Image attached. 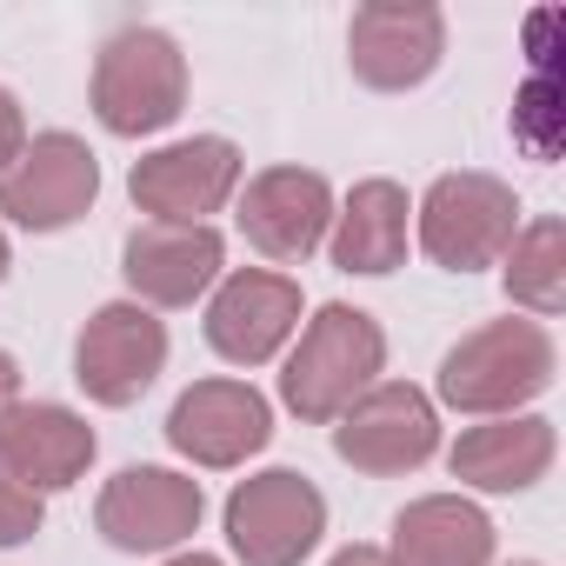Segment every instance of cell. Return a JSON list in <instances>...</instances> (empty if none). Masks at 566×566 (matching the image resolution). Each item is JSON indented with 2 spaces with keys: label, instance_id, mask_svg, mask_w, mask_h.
<instances>
[{
  "label": "cell",
  "instance_id": "obj_13",
  "mask_svg": "<svg viewBox=\"0 0 566 566\" xmlns=\"http://www.w3.org/2000/svg\"><path fill=\"white\" fill-rule=\"evenodd\" d=\"M273 440V407L247 380H193L167 413V447L193 467H247Z\"/></svg>",
  "mask_w": 566,
  "mask_h": 566
},
{
  "label": "cell",
  "instance_id": "obj_26",
  "mask_svg": "<svg viewBox=\"0 0 566 566\" xmlns=\"http://www.w3.org/2000/svg\"><path fill=\"white\" fill-rule=\"evenodd\" d=\"M8 266H14V253H8V233H0V280H8Z\"/></svg>",
  "mask_w": 566,
  "mask_h": 566
},
{
  "label": "cell",
  "instance_id": "obj_24",
  "mask_svg": "<svg viewBox=\"0 0 566 566\" xmlns=\"http://www.w3.org/2000/svg\"><path fill=\"white\" fill-rule=\"evenodd\" d=\"M327 566H394V559H387V546H340Z\"/></svg>",
  "mask_w": 566,
  "mask_h": 566
},
{
  "label": "cell",
  "instance_id": "obj_12",
  "mask_svg": "<svg viewBox=\"0 0 566 566\" xmlns=\"http://www.w3.org/2000/svg\"><path fill=\"white\" fill-rule=\"evenodd\" d=\"M301 334V280L273 266H233L207 301V347L233 367H266Z\"/></svg>",
  "mask_w": 566,
  "mask_h": 566
},
{
  "label": "cell",
  "instance_id": "obj_17",
  "mask_svg": "<svg viewBox=\"0 0 566 566\" xmlns=\"http://www.w3.org/2000/svg\"><path fill=\"white\" fill-rule=\"evenodd\" d=\"M453 480L473 486V493H526L546 480L553 467V420L539 413H500V420H480L453 440L447 453Z\"/></svg>",
  "mask_w": 566,
  "mask_h": 566
},
{
  "label": "cell",
  "instance_id": "obj_6",
  "mask_svg": "<svg viewBox=\"0 0 566 566\" xmlns=\"http://www.w3.org/2000/svg\"><path fill=\"white\" fill-rule=\"evenodd\" d=\"M240 167L247 160L227 134H193V140L140 154L127 174V193L160 227H207V213H220L240 193Z\"/></svg>",
  "mask_w": 566,
  "mask_h": 566
},
{
  "label": "cell",
  "instance_id": "obj_1",
  "mask_svg": "<svg viewBox=\"0 0 566 566\" xmlns=\"http://www.w3.org/2000/svg\"><path fill=\"white\" fill-rule=\"evenodd\" d=\"M387 374V334L367 307H321L301 327V347L280 367V400L287 413H301L307 427H334L374 380Z\"/></svg>",
  "mask_w": 566,
  "mask_h": 566
},
{
  "label": "cell",
  "instance_id": "obj_15",
  "mask_svg": "<svg viewBox=\"0 0 566 566\" xmlns=\"http://www.w3.org/2000/svg\"><path fill=\"white\" fill-rule=\"evenodd\" d=\"M227 266V240L213 227H134L120 247V280L140 307H193Z\"/></svg>",
  "mask_w": 566,
  "mask_h": 566
},
{
  "label": "cell",
  "instance_id": "obj_11",
  "mask_svg": "<svg viewBox=\"0 0 566 566\" xmlns=\"http://www.w3.org/2000/svg\"><path fill=\"white\" fill-rule=\"evenodd\" d=\"M447 54V14L427 8V0H374V8H354L347 21V67L360 87L374 94H407L420 81H433Z\"/></svg>",
  "mask_w": 566,
  "mask_h": 566
},
{
  "label": "cell",
  "instance_id": "obj_18",
  "mask_svg": "<svg viewBox=\"0 0 566 566\" xmlns=\"http://www.w3.org/2000/svg\"><path fill=\"white\" fill-rule=\"evenodd\" d=\"M327 240H334V266L340 273H367V280L394 273L407 260V240H413V200H407V187L400 180H360L334 207Z\"/></svg>",
  "mask_w": 566,
  "mask_h": 566
},
{
  "label": "cell",
  "instance_id": "obj_2",
  "mask_svg": "<svg viewBox=\"0 0 566 566\" xmlns=\"http://www.w3.org/2000/svg\"><path fill=\"white\" fill-rule=\"evenodd\" d=\"M94 120L120 140L160 134L187 114V54L167 28H114L94 54V81H87Z\"/></svg>",
  "mask_w": 566,
  "mask_h": 566
},
{
  "label": "cell",
  "instance_id": "obj_5",
  "mask_svg": "<svg viewBox=\"0 0 566 566\" xmlns=\"http://www.w3.org/2000/svg\"><path fill=\"white\" fill-rule=\"evenodd\" d=\"M327 533V500L307 473L266 467L227 493V546L240 566H301Z\"/></svg>",
  "mask_w": 566,
  "mask_h": 566
},
{
  "label": "cell",
  "instance_id": "obj_22",
  "mask_svg": "<svg viewBox=\"0 0 566 566\" xmlns=\"http://www.w3.org/2000/svg\"><path fill=\"white\" fill-rule=\"evenodd\" d=\"M28 114H21V101H14V87H0V174H8L21 154H28Z\"/></svg>",
  "mask_w": 566,
  "mask_h": 566
},
{
  "label": "cell",
  "instance_id": "obj_19",
  "mask_svg": "<svg viewBox=\"0 0 566 566\" xmlns=\"http://www.w3.org/2000/svg\"><path fill=\"white\" fill-rule=\"evenodd\" d=\"M493 520L460 493H427L394 513V566H493Z\"/></svg>",
  "mask_w": 566,
  "mask_h": 566
},
{
  "label": "cell",
  "instance_id": "obj_8",
  "mask_svg": "<svg viewBox=\"0 0 566 566\" xmlns=\"http://www.w3.org/2000/svg\"><path fill=\"white\" fill-rule=\"evenodd\" d=\"M167 374V321L140 301H107L74 340V380L94 407H134Z\"/></svg>",
  "mask_w": 566,
  "mask_h": 566
},
{
  "label": "cell",
  "instance_id": "obj_7",
  "mask_svg": "<svg viewBox=\"0 0 566 566\" xmlns=\"http://www.w3.org/2000/svg\"><path fill=\"white\" fill-rule=\"evenodd\" d=\"M334 453L367 480L413 473V467H427L440 453V413L413 380H374L334 420Z\"/></svg>",
  "mask_w": 566,
  "mask_h": 566
},
{
  "label": "cell",
  "instance_id": "obj_3",
  "mask_svg": "<svg viewBox=\"0 0 566 566\" xmlns=\"http://www.w3.org/2000/svg\"><path fill=\"white\" fill-rule=\"evenodd\" d=\"M553 334L539 321H486L473 327L447 360H440V400L453 413H473V420H500V413H520L526 400H539L553 387Z\"/></svg>",
  "mask_w": 566,
  "mask_h": 566
},
{
  "label": "cell",
  "instance_id": "obj_27",
  "mask_svg": "<svg viewBox=\"0 0 566 566\" xmlns=\"http://www.w3.org/2000/svg\"><path fill=\"white\" fill-rule=\"evenodd\" d=\"M513 566H539V559H513Z\"/></svg>",
  "mask_w": 566,
  "mask_h": 566
},
{
  "label": "cell",
  "instance_id": "obj_20",
  "mask_svg": "<svg viewBox=\"0 0 566 566\" xmlns=\"http://www.w3.org/2000/svg\"><path fill=\"white\" fill-rule=\"evenodd\" d=\"M500 280H506V301L526 307L533 321H553L566 307V227L553 213L526 220L500 260Z\"/></svg>",
  "mask_w": 566,
  "mask_h": 566
},
{
  "label": "cell",
  "instance_id": "obj_21",
  "mask_svg": "<svg viewBox=\"0 0 566 566\" xmlns=\"http://www.w3.org/2000/svg\"><path fill=\"white\" fill-rule=\"evenodd\" d=\"M41 526H48V500L14 486V480H0V546H28Z\"/></svg>",
  "mask_w": 566,
  "mask_h": 566
},
{
  "label": "cell",
  "instance_id": "obj_10",
  "mask_svg": "<svg viewBox=\"0 0 566 566\" xmlns=\"http://www.w3.org/2000/svg\"><path fill=\"white\" fill-rule=\"evenodd\" d=\"M101 200V160L81 134H34L28 154L0 174V213L28 233H61Z\"/></svg>",
  "mask_w": 566,
  "mask_h": 566
},
{
  "label": "cell",
  "instance_id": "obj_14",
  "mask_svg": "<svg viewBox=\"0 0 566 566\" xmlns=\"http://www.w3.org/2000/svg\"><path fill=\"white\" fill-rule=\"evenodd\" d=\"M94 427L61 400H14L0 413V480L28 493H67L94 467Z\"/></svg>",
  "mask_w": 566,
  "mask_h": 566
},
{
  "label": "cell",
  "instance_id": "obj_9",
  "mask_svg": "<svg viewBox=\"0 0 566 566\" xmlns=\"http://www.w3.org/2000/svg\"><path fill=\"white\" fill-rule=\"evenodd\" d=\"M200 480L174 467H120L94 500V526L114 553H174L200 533Z\"/></svg>",
  "mask_w": 566,
  "mask_h": 566
},
{
  "label": "cell",
  "instance_id": "obj_4",
  "mask_svg": "<svg viewBox=\"0 0 566 566\" xmlns=\"http://www.w3.org/2000/svg\"><path fill=\"white\" fill-rule=\"evenodd\" d=\"M413 233H420L427 260L447 266V273L500 266L513 233H520V193L500 174H480V167L440 174L413 207Z\"/></svg>",
  "mask_w": 566,
  "mask_h": 566
},
{
  "label": "cell",
  "instance_id": "obj_25",
  "mask_svg": "<svg viewBox=\"0 0 566 566\" xmlns=\"http://www.w3.org/2000/svg\"><path fill=\"white\" fill-rule=\"evenodd\" d=\"M160 566H227V559H213V553H174V559H160Z\"/></svg>",
  "mask_w": 566,
  "mask_h": 566
},
{
  "label": "cell",
  "instance_id": "obj_23",
  "mask_svg": "<svg viewBox=\"0 0 566 566\" xmlns=\"http://www.w3.org/2000/svg\"><path fill=\"white\" fill-rule=\"evenodd\" d=\"M21 400V360L8 354V347H0V413H8Z\"/></svg>",
  "mask_w": 566,
  "mask_h": 566
},
{
  "label": "cell",
  "instance_id": "obj_16",
  "mask_svg": "<svg viewBox=\"0 0 566 566\" xmlns=\"http://www.w3.org/2000/svg\"><path fill=\"white\" fill-rule=\"evenodd\" d=\"M334 227V187L314 167H266L240 193V233L266 260H307Z\"/></svg>",
  "mask_w": 566,
  "mask_h": 566
}]
</instances>
